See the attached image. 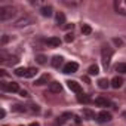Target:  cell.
<instances>
[{
    "instance_id": "obj_1",
    "label": "cell",
    "mask_w": 126,
    "mask_h": 126,
    "mask_svg": "<svg viewBox=\"0 0 126 126\" xmlns=\"http://www.w3.org/2000/svg\"><path fill=\"white\" fill-rule=\"evenodd\" d=\"M16 15V8L14 6H2L0 8V21H8Z\"/></svg>"
},
{
    "instance_id": "obj_2",
    "label": "cell",
    "mask_w": 126,
    "mask_h": 126,
    "mask_svg": "<svg viewBox=\"0 0 126 126\" xmlns=\"http://www.w3.org/2000/svg\"><path fill=\"white\" fill-rule=\"evenodd\" d=\"M111 56H113V50L108 47V46H104L102 49H101V61H102V65H104V68H107L108 65H110V61H111Z\"/></svg>"
},
{
    "instance_id": "obj_3",
    "label": "cell",
    "mask_w": 126,
    "mask_h": 126,
    "mask_svg": "<svg viewBox=\"0 0 126 126\" xmlns=\"http://www.w3.org/2000/svg\"><path fill=\"white\" fill-rule=\"evenodd\" d=\"M114 9L119 15L126 16V0H116L114 2Z\"/></svg>"
},
{
    "instance_id": "obj_4",
    "label": "cell",
    "mask_w": 126,
    "mask_h": 126,
    "mask_svg": "<svg viewBox=\"0 0 126 126\" xmlns=\"http://www.w3.org/2000/svg\"><path fill=\"white\" fill-rule=\"evenodd\" d=\"M2 88L8 92H19V86L16 82H2Z\"/></svg>"
},
{
    "instance_id": "obj_5",
    "label": "cell",
    "mask_w": 126,
    "mask_h": 126,
    "mask_svg": "<svg viewBox=\"0 0 126 126\" xmlns=\"http://www.w3.org/2000/svg\"><path fill=\"white\" fill-rule=\"evenodd\" d=\"M31 22H33V18H30L28 15H25V16H22V18H19V19L15 21V27H18V28L27 27V25H30Z\"/></svg>"
},
{
    "instance_id": "obj_6",
    "label": "cell",
    "mask_w": 126,
    "mask_h": 126,
    "mask_svg": "<svg viewBox=\"0 0 126 126\" xmlns=\"http://www.w3.org/2000/svg\"><path fill=\"white\" fill-rule=\"evenodd\" d=\"M77 70H79V64H77V62H67V64L64 65V68H62V71H64L65 74L76 73Z\"/></svg>"
},
{
    "instance_id": "obj_7",
    "label": "cell",
    "mask_w": 126,
    "mask_h": 126,
    "mask_svg": "<svg viewBox=\"0 0 126 126\" xmlns=\"http://www.w3.org/2000/svg\"><path fill=\"white\" fill-rule=\"evenodd\" d=\"M96 120H98L99 123H108V122L111 120V114H110L108 111H101V113H98Z\"/></svg>"
},
{
    "instance_id": "obj_8",
    "label": "cell",
    "mask_w": 126,
    "mask_h": 126,
    "mask_svg": "<svg viewBox=\"0 0 126 126\" xmlns=\"http://www.w3.org/2000/svg\"><path fill=\"white\" fill-rule=\"evenodd\" d=\"M67 85H68L70 91H73V92H76V94H82V86H80L76 80H68Z\"/></svg>"
},
{
    "instance_id": "obj_9",
    "label": "cell",
    "mask_w": 126,
    "mask_h": 126,
    "mask_svg": "<svg viewBox=\"0 0 126 126\" xmlns=\"http://www.w3.org/2000/svg\"><path fill=\"white\" fill-rule=\"evenodd\" d=\"M49 91H50L52 94H59V92L62 91V86H61L59 82H52V83L49 85Z\"/></svg>"
},
{
    "instance_id": "obj_10",
    "label": "cell",
    "mask_w": 126,
    "mask_h": 126,
    "mask_svg": "<svg viewBox=\"0 0 126 126\" xmlns=\"http://www.w3.org/2000/svg\"><path fill=\"white\" fill-rule=\"evenodd\" d=\"M95 104H96L98 107H108V105H111V102H110L107 98H102V96L96 98V99H95Z\"/></svg>"
},
{
    "instance_id": "obj_11",
    "label": "cell",
    "mask_w": 126,
    "mask_h": 126,
    "mask_svg": "<svg viewBox=\"0 0 126 126\" xmlns=\"http://www.w3.org/2000/svg\"><path fill=\"white\" fill-rule=\"evenodd\" d=\"M46 43H47L49 46H52V47H56V46L61 45V40H59V37H49V39L46 40Z\"/></svg>"
},
{
    "instance_id": "obj_12",
    "label": "cell",
    "mask_w": 126,
    "mask_h": 126,
    "mask_svg": "<svg viewBox=\"0 0 126 126\" xmlns=\"http://www.w3.org/2000/svg\"><path fill=\"white\" fill-rule=\"evenodd\" d=\"M52 12H53L52 6H43V8L40 9V14H42L43 16H52Z\"/></svg>"
},
{
    "instance_id": "obj_13",
    "label": "cell",
    "mask_w": 126,
    "mask_h": 126,
    "mask_svg": "<svg viewBox=\"0 0 126 126\" xmlns=\"http://www.w3.org/2000/svg\"><path fill=\"white\" fill-rule=\"evenodd\" d=\"M122 85H123V79H122V77H114V79L111 80V86H113L114 89H119Z\"/></svg>"
},
{
    "instance_id": "obj_14",
    "label": "cell",
    "mask_w": 126,
    "mask_h": 126,
    "mask_svg": "<svg viewBox=\"0 0 126 126\" xmlns=\"http://www.w3.org/2000/svg\"><path fill=\"white\" fill-rule=\"evenodd\" d=\"M77 101L82 102V104H89V102H91V98H89L88 95H85V94H79V95H77Z\"/></svg>"
},
{
    "instance_id": "obj_15",
    "label": "cell",
    "mask_w": 126,
    "mask_h": 126,
    "mask_svg": "<svg viewBox=\"0 0 126 126\" xmlns=\"http://www.w3.org/2000/svg\"><path fill=\"white\" fill-rule=\"evenodd\" d=\"M56 24L58 25H64L65 24V15L62 12H58L56 14Z\"/></svg>"
},
{
    "instance_id": "obj_16",
    "label": "cell",
    "mask_w": 126,
    "mask_h": 126,
    "mask_svg": "<svg viewBox=\"0 0 126 126\" xmlns=\"http://www.w3.org/2000/svg\"><path fill=\"white\" fill-rule=\"evenodd\" d=\"M61 64H62V56H58V55H56V56H53V58H52V67L58 68Z\"/></svg>"
},
{
    "instance_id": "obj_17",
    "label": "cell",
    "mask_w": 126,
    "mask_h": 126,
    "mask_svg": "<svg viewBox=\"0 0 126 126\" xmlns=\"http://www.w3.org/2000/svg\"><path fill=\"white\" fill-rule=\"evenodd\" d=\"M47 80H49V74H43L42 77H39V79L36 80V85H37V86H42V85L47 83Z\"/></svg>"
},
{
    "instance_id": "obj_18",
    "label": "cell",
    "mask_w": 126,
    "mask_h": 126,
    "mask_svg": "<svg viewBox=\"0 0 126 126\" xmlns=\"http://www.w3.org/2000/svg\"><path fill=\"white\" fill-rule=\"evenodd\" d=\"M116 71H119L122 74H126V62H119L116 65Z\"/></svg>"
},
{
    "instance_id": "obj_19",
    "label": "cell",
    "mask_w": 126,
    "mask_h": 126,
    "mask_svg": "<svg viewBox=\"0 0 126 126\" xmlns=\"http://www.w3.org/2000/svg\"><path fill=\"white\" fill-rule=\"evenodd\" d=\"M98 86H99L101 89H107V88L110 86V82H108L107 79H99V80H98Z\"/></svg>"
},
{
    "instance_id": "obj_20",
    "label": "cell",
    "mask_w": 126,
    "mask_h": 126,
    "mask_svg": "<svg viewBox=\"0 0 126 126\" xmlns=\"http://www.w3.org/2000/svg\"><path fill=\"white\" fill-rule=\"evenodd\" d=\"M88 73H89L91 76H96V74L99 73V68H98V65H91V67H89V70H88Z\"/></svg>"
},
{
    "instance_id": "obj_21",
    "label": "cell",
    "mask_w": 126,
    "mask_h": 126,
    "mask_svg": "<svg viewBox=\"0 0 126 126\" xmlns=\"http://www.w3.org/2000/svg\"><path fill=\"white\" fill-rule=\"evenodd\" d=\"M83 114H85L86 119H95V113L92 110H89V108H85L83 110Z\"/></svg>"
},
{
    "instance_id": "obj_22",
    "label": "cell",
    "mask_w": 126,
    "mask_h": 126,
    "mask_svg": "<svg viewBox=\"0 0 126 126\" xmlns=\"http://www.w3.org/2000/svg\"><path fill=\"white\" fill-rule=\"evenodd\" d=\"M15 74H16L18 77H25V74H27V68H16V70H15Z\"/></svg>"
},
{
    "instance_id": "obj_23",
    "label": "cell",
    "mask_w": 126,
    "mask_h": 126,
    "mask_svg": "<svg viewBox=\"0 0 126 126\" xmlns=\"http://www.w3.org/2000/svg\"><path fill=\"white\" fill-rule=\"evenodd\" d=\"M36 73H37V70H36V68H27V74H25V77L31 79V77H34V76H36Z\"/></svg>"
},
{
    "instance_id": "obj_24",
    "label": "cell",
    "mask_w": 126,
    "mask_h": 126,
    "mask_svg": "<svg viewBox=\"0 0 126 126\" xmlns=\"http://www.w3.org/2000/svg\"><path fill=\"white\" fill-rule=\"evenodd\" d=\"M46 59H47V58H46L45 55H37V56H36V61L39 62V64H40V65H43V64H46Z\"/></svg>"
},
{
    "instance_id": "obj_25",
    "label": "cell",
    "mask_w": 126,
    "mask_h": 126,
    "mask_svg": "<svg viewBox=\"0 0 126 126\" xmlns=\"http://www.w3.org/2000/svg\"><path fill=\"white\" fill-rule=\"evenodd\" d=\"M82 33H83V34H91V33H92V28H91L88 24H83V25H82Z\"/></svg>"
},
{
    "instance_id": "obj_26",
    "label": "cell",
    "mask_w": 126,
    "mask_h": 126,
    "mask_svg": "<svg viewBox=\"0 0 126 126\" xmlns=\"http://www.w3.org/2000/svg\"><path fill=\"white\" fill-rule=\"evenodd\" d=\"M67 43H71L73 40H74V36H73V33H68V34H65V39H64Z\"/></svg>"
},
{
    "instance_id": "obj_27",
    "label": "cell",
    "mask_w": 126,
    "mask_h": 126,
    "mask_svg": "<svg viewBox=\"0 0 126 126\" xmlns=\"http://www.w3.org/2000/svg\"><path fill=\"white\" fill-rule=\"evenodd\" d=\"M14 110H15V111H18V113H24V111H25V107H24V105L16 104V105L14 107Z\"/></svg>"
},
{
    "instance_id": "obj_28",
    "label": "cell",
    "mask_w": 126,
    "mask_h": 126,
    "mask_svg": "<svg viewBox=\"0 0 126 126\" xmlns=\"http://www.w3.org/2000/svg\"><path fill=\"white\" fill-rule=\"evenodd\" d=\"M8 40H9V37H8V36H3V39H2V45L8 43Z\"/></svg>"
},
{
    "instance_id": "obj_29",
    "label": "cell",
    "mask_w": 126,
    "mask_h": 126,
    "mask_svg": "<svg viewBox=\"0 0 126 126\" xmlns=\"http://www.w3.org/2000/svg\"><path fill=\"white\" fill-rule=\"evenodd\" d=\"M113 42H114V43H116V45H119V46H120V45H123V42H122V40H120V39H114V40H113Z\"/></svg>"
},
{
    "instance_id": "obj_30",
    "label": "cell",
    "mask_w": 126,
    "mask_h": 126,
    "mask_svg": "<svg viewBox=\"0 0 126 126\" xmlns=\"http://www.w3.org/2000/svg\"><path fill=\"white\" fill-rule=\"evenodd\" d=\"M19 95H21V96H24V98H25V96H28L27 91H19Z\"/></svg>"
},
{
    "instance_id": "obj_31",
    "label": "cell",
    "mask_w": 126,
    "mask_h": 126,
    "mask_svg": "<svg viewBox=\"0 0 126 126\" xmlns=\"http://www.w3.org/2000/svg\"><path fill=\"white\" fill-rule=\"evenodd\" d=\"M33 107V111H39V105H31Z\"/></svg>"
},
{
    "instance_id": "obj_32",
    "label": "cell",
    "mask_w": 126,
    "mask_h": 126,
    "mask_svg": "<svg viewBox=\"0 0 126 126\" xmlns=\"http://www.w3.org/2000/svg\"><path fill=\"white\" fill-rule=\"evenodd\" d=\"M5 114H6V113H5V110H2V111H0V117H5Z\"/></svg>"
},
{
    "instance_id": "obj_33",
    "label": "cell",
    "mask_w": 126,
    "mask_h": 126,
    "mask_svg": "<svg viewBox=\"0 0 126 126\" xmlns=\"http://www.w3.org/2000/svg\"><path fill=\"white\" fill-rule=\"evenodd\" d=\"M30 126H40V125H39V123H36V122H34V123H31V125H30Z\"/></svg>"
},
{
    "instance_id": "obj_34",
    "label": "cell",
    "mask_w": 126,
    "mask_h": 126,
    "mask_svg": "<svg viewBox=\"0 0 126 126\" xmlns=\"http://www.w3.org/2000/svg\"><path fill=\"white\" fill-rule=\"evenodd\" d=\"M123 117H126V113H123Z\"/></svg>"
},
{
    "instance_id": "obj_35",
    "label": "cell",
    "mask_w": 126,
    "mask_h": 126,
    "mask_svg": "<svg viewBox=\"0 0 126 126\" xmlns=\"http://www.w3.org/2000/svg\"><path fill=\"white\" fill-rule=\"evenodd\" d=\"M5 126H6V125H5Z\"/></svg>"
}]
</instances>
